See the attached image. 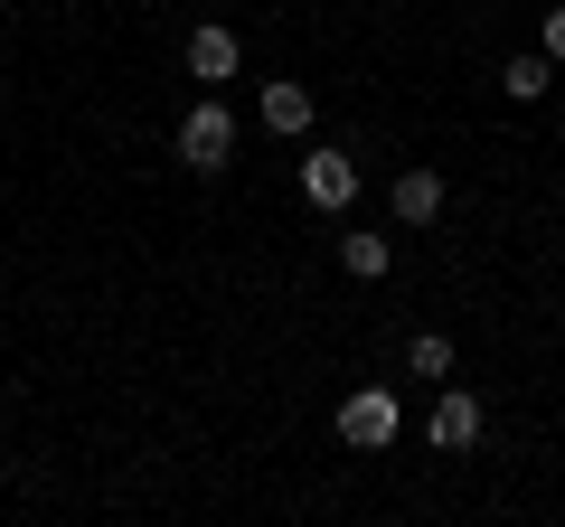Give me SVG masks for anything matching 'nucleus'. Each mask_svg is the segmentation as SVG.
Returning a JSON list of instances; mask_svg holds the SVG:
<instances>
[{
	"label": "nucleus",
	"instance_id": "f257e3e1",
	"mask_svg": "<svg viewBox=\"0 0 565 527\" xmlns=\"http://www.w3.org/2000/svg\"><path fill=\"white\" fill-rule=\"evenodd\" d=\"M396 433H405L396 386H359V396H340V443H349V452H386Z\"/></svg>",
	"mask_w": 565,
	"mask_h": 527
},
{
	"label": "nucleus",
	"instance_id": "f03ea898",
	"mask_svg": "<svg viewBox=\"0 0 565 527\" xmlns=\"http://www.w3.org/2000/svg\"><path fill=\"white\" fill-rule=\"evenodd\" d=\"M226 151H236V114H226L217 95H199L180 114V161L189 170H226Z\"/></svg>",
	"mask_w": 565,
	"mask_h": 527
},
{
	"label": "nucleus",
	"instance_id": "7ed1b4c3",
	"mask_svg": "<svg viewBox=\"0 0 565 527\" xmlns=\"http://www.w3.org/2000/svg\"><path fill=\"white\" fill-rule=\"evenodd\" d=\"M434 452H471L481 443V396H471V386H434Z\"/></svg>",
	"mask_w": 565,
	"mask_h": 527
},
{
	"label": "nucleus",
	"instance_id": "20e7f679",
	"mask_svg": "<svg viewBox=\"0 0 565 527\" xmlns=\"http://www.w3.org/2000/svg\"><path fill=\"white\" fill-rule=\"evenodd\" d=\"M302 198L311 207H349L359 198V161H349V151H311L302 161Z\"/></svg>",
	"mask_w": 565,
	"mask_h": 527
},
{
	"label": "nucleus",
	"instance_id": "39448f33",
	"mask_svg": "<svg viewBox=\"0 0 565 527\" xmlns=\"http://www.w3.org/2000/svg\"><path fill=\"white\" fill-rule=\"evenodd\" d=\"M386 207H396V226H434L444 217V170H396Z\"/></svg>",
	"mask_w": 565,
	"mask_h": 527
},
{
	"label": "nucleus",
	"instance_id": "423d86ee",
	"mask_svg": "<svg viewBox=\"0 0 565 527\" xmlns=\"http://www.w3.org/2000/svg\"><path fill=\"white\" fill-rule=\"evenodd\" d=\"M236 66H245L236 29H217V20H207V29H189V76H199V85H226Z\"/></svg>",
	"mask_w": 565,
	"mask_h": 527
},
{
	"label": "nucleus",
	"instance_id": "0eeeda50",
	"mask_svg": "<svg viewBox=\"0 0 565 527\" xmlns=\"http://www.w3.org/2000/svg\"><path fill=\"white\" fill-rule=\"evenodd\" d=\"M255 114H264V132H282V142H292V132H311V114H321V104H311V85H264Z\"/></svg>",
	"mask_w": 565,
	"mask_h": 527
},
{
	"label": "nucleus",
	"instance_id": "6e6552de",
	"mask_svg": "<svg viewBox=\"0 0 565 527\" xmlns=\"http://www.w3.org/2000/svg\"><path fill=\"white\" fill-rule=\"evenodd\" d=\"M386 264H396V245H386V236H359V226L340 236V273H359V283H386Z\"/></svg>",
	"mask_w": 565,
	"mask_h": 527
},
{
	"label": "nucleus",
	"instance_id": "1a4fd4ad",
	"mask_svg": "<svg viewBox=\"0 0 565 527\" xmlns=\"http://www.w3.org/2000/svg\"><path fill=\"white\" fill-rule=\"evenodd\" d=\"M546 85H556V57H546V47H537V57H509V66H500V95H509V104H537Z\"/></svg>",
	"mask_w": 565,
	"mask_h": 527
},
{
	"label": "nucleus",
	"instance_id": "9d476101",
	"mask_svg": "<svg viewBox=\"0 0 565 527\" xmlns=\"http://www.w3.org/2000/svg\"><path fill=\"white\" fill-rule=\"evenodd\" d=\"M405 367H415L424 386H444L452 377V340H444V330H415V340H405Z\"/></svg>",
	"mask_w": 565,
	"mask_h": 527
},
{
	"label": "nucleus",
	"instance_id": "9b49d317",
	"mask_svg": "<svg viewBox=\"0 0 565 527\" xmlns=\"http://www.w3.org/2000/svg\"><path fill=\"white\" fill-rule=\"evenodd\" d=\"M537 47H546V57H556V66H565V10H546V29H537Z\"/></svg>",
	"mask_w": 565,
	"mask_h": 527
}]
</instances>
